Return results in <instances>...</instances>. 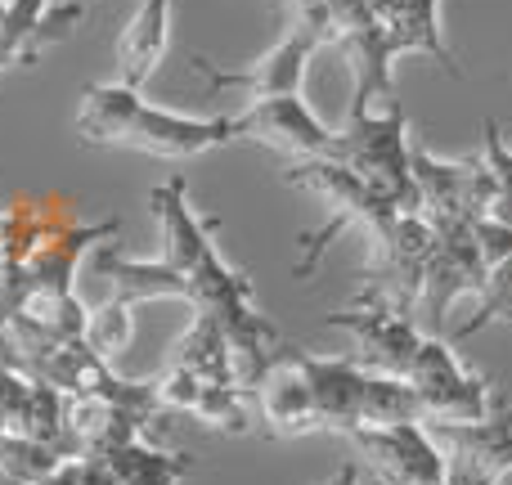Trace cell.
<instances>
[{
    "label": "cell",
    "mask_w": 512,
    "mask_h": 485,
    "mask_svg": "<svg viewBox=\"0 0 512 485\" xmlns=\"http://www.w3.org/2000/svg\"><path fill=\"white\" fill-rule=\"evenodd\" d=\"M149 207L162 230V261H167V270L180 279V301H189L198 315L216 319V324L225 328V337H230V346H234L239 387L252 391L256 378L270 369V360L283 346L279 328L256 310L252 279L221 256V247L212 239L216 221H203V216L194 212L185 176L162 180L149 194Z\"/></svg>",
    "instance_id": "6da1fadb"
},
{
    "label": "cell",
    "mask_w": 512,
    "mask_h": 485,
    "mask_svg": "<svg viewBox=\"0 0 512 485\" xmlns=\"http://www.w3.org/2000/svg\"><path fill=\"white\" fill-rule=\"evenodd\" d=\"M77 135L95 149H131L162 162H189L239 140L234 117H189L176 108H158L126 81H104L81 95Z\"/></svg>",
    "instance_id": "7a4b0ae2"
},
{
    "label": "cell",
    "mask_w": 512,
    "mask_h": 485,
    "mask_svg": "<svg viewBox=\"0 0 512 485\" xmlns=\"http://www.w3.org/2000/svg\"><path fill=\"white\" fill-rule=\"evenodd\" d=\"M409 122L405 104L391 99L378 108H360L346 117V126L337 131V162L355 171L360 180H369L373 194H382L400 212H418V189H414V167H409Z\"/></svg>",
    "instance_id": "3957f363"
},
{
    "label": "cell",
    "mask_w": 512,
    "mask_h": 485,
    "mask_svg": "<svg viewBox=\"0 0 512 485\" xmlns=\"http://www.w3.org/2000/svg\"><path fill=\"white\" fill-rule=\"evenodd\" d=\"M283 180H288L292 189H301V194H310L315 203L328 207V221L319 225L315 234H310L306 243H301V261H297V279H306L310 270L319 265V256H324V247L337 239V234L346 230H382V225L391 221V216L400 212V207H391L382 194H373L369 180H360L346 162L337 158H306V162H292L288 171H283Z\"/></svg>",
    "instance_id": "277c9868"
},
{
    "label": "cell",
    "mask_w": 512,
    "mask_h": 485,
    "mask_svg": "<svg viewBox=\"0 0 512 485\" xmlns=\"http://www.w3.org/2000/svg\"><path fill=\"white\" fill-rule=\"evenodd\" d=\"M409 387L423 400V423H477L495 414L499 391L490 378L472 373L445 337H423L409 364Z\"/></svg>",
    "instance_id": "5b68a950"
},
{
    "label": "cell",
    "mask_w": 512,
    "mask_h": 485,
    "mask_svg": "<svg viewBox=\"0 0 512 485\" xmlns=\"http://www.w3.org/2000/svg\"><path fill=\"white\" fill-rule=\"evenodd\" d=\"M436 252V230L423 212H396L382 230L369 234V270H364V292L373 297H387L391 306L418 310L423 297V279L427 265Z\"/></svg>",
    "instance_id": "8992f818"
},
{
    "label": "cell",
    "mask_w": 512,
    "mask_h": 485,
    "mask_svg": "<svg viewBox=\"0 0 512 485\" xmlns=\"http://www.w3.org/2000/svg\"><path fill=\"white\" fill-rule=\"evenodd\" d=\"M328 328H346L355 342V364L369 373H396L405 378L409 364H414V351L423 342L414 315L400 306H391L387 297H373V292H360L346 310H333L324 319Z\"/></svg>",
    "instance_id": "52a82bcc"
},
{
    "label": "cell",
    "mask_w": 512,
    "mask_h": 485,
    "mask_svg": "<svg viewBox=\"0 0 512 485\" xmlns=\"http://www.w3.org/2000/svg\"><path fill=\"white\" fill-rule=\"evenodd\" d=\"M445 454V485H499L512 472V405L477 423H423Z\"/></svg>",
    "instance_id": "ba28073f"
},
{
    "label": "cell",
    "mask_w": 512,
    "mask_h": 485,
    "mask_svg": "<svg viewBox=\"0 0 512 485\" xmlns=\"http://www.w3.org/2000/svg\"><path fill=\"white\" fill-rule=\"evenodd\" d=\"M234 135L265 149L283 153L292 162L306 158H333L337 153V131L315 117V108L301 95H274V99H252L243 113H234Z\"/></svg>",
    "instance_id": "9c48e42d"
},
{
    "label": "cell",
    "mask_w": 512,
    "mask_h": 485,
    "mask_svg": "<svg viewBox=\"0 0 512 485\" xmlns=\"http://www.w3.org/2000/svg\"><path fill=\"white\" fill-rule=\"evenodd\" d=\"M315 50H319L315 36H310L301 23H292L288 32H283V41L270 45L261 59L243 63V68H216L212 59L198 54L194 72H203L212 90H243L252 104V99L301 95V81H306V68H310V59H315Z\"/></svg>",
    "instance_id": "30bf717a"
},
{
    "label": "cell",
    "mask_w": 512,
    "mask_h": 485,
    "mask_svg": "<svg viewBox=\"0 0 512 485\" xmlns=\"http://www.w3.org/2000/svg\"><path fill=\"white\" fill-rule=\"evenodd\" d=\"M351 441L369 459L378 485H445V454L423 423L360 427Z\"/></svg>",
    "instance_id": "8fae6325"
},
{
    "label": "cell",
    "mask_w": 512,
    "mask_h": 485,
    "mask_svg": "<svg viewBox=\"0 0 512 485\" xmlns=\"http://www.w3.org/2000/svg\"><path fill=\"white\" fill-rule=\"evenodd\" d=\"M432 230H436V252H432V265H427L418 306H423L427 324L445 328L450 306L459 297H468V292H481L490 265H486V256H481L472 225H432Z\"/></svg>",
    "instance_id": "7c38bea8"
},
{
    "label": "cell",
    "mask_w": 512,
    "mask_h": 485,
    "mask_svg": "<svg viewBox=\"0 0 512 485\" xmlns=\"http://www.w3.org/2000/svg\"><path fill=\"white\" fill-rule=\"evenodd\" d=\"M256 418L265 423L270 436H306L319 432V414H315V396L310 382L297 364V346H279V355L270 360V369L256 378V387L248 391Z\"/></svg>",
    "instance_id": "4fadbf2b"
},
{
    "label": "cell",
    "mask_w": 512,
    "mask_h": 485,
    "mask_svg": "<svg viewBox=\"0 0 512 485\" xmlns=\"http://www.w3.org/2000/svg\"><path fill=\"white\" fill-rule=\"evenodd\" d=\"M86 14V5H54V0H9L0 14V77L36 63L50 41L68 36V27Z\"/></svg>",
    "instance_id": "5bb4252c"
},
{
    "label": "cell",
    "mask_w": 512,
    "mask_h": 485,
    "mask_svg": "<svg viewBox=\"0 0 512 485\" xmlns=\"http://www.w3.org/2000/svg\"><path fill=\"white\" fill-rule=\"evenodd\" d=\"M297 364L310 382V396H315L319 432L351 436L360 427V400L369 369H360L355 355H310V351H297Z\"/></svg>",
    "instance_id": "9a60e30c"
},
{
    "label": "cell",
    "mask_w": 512,
    "mask_h": 485,
    "mask_svg": "<svg viewBox=\"0 0 512 485\" xmlns=\"http://www.w3.org/2000/svg\"><path fill=\"white\" fill-rule=\"evenodd\" d=\"M171 5L176 0H140L117 36V81L144 90V81L162 68L171 45Z\"/></svg>",
    "instance_id": "2e32d148"
},
{
    "label": "cell",
    "mask_w": 512,
    "mask_h": 485,
    "mask_svg": "<svg viewBox=\"0 0 512 485\" xmlns=\"http://www.w3.org/2000/svg\"><path fill=\"white\" fill-rule=\"evenodd\" d=\"M378 23H382V36H387L396 59H405V54H427V59H436L450 77H463L450 45H445L441 0H391Z\"/></svg>",
    "instance_id": "e0dca14e"
},
{
    "label": "cell",
    "mask_w": 512,
    "mask_h": 485,
    "mask_svg": "<svg viewBox=\"0 0 512 485\" xmlns=\"http://www.w3.org/2000/svg\"><path fill=\"white\" fill-rule=\"evenodd\" d=\"M171 364L189 369L194 378H203V382H234V387H239L234 346H230V337H225V328L216 324V319H207V315H194L189 333L180 337L176 351H171Z\"/></svg>",
    "instance_id": "ac0fdd59"
},
{
    "label": "cell",
    "mask_w": 512,
    "mask_h": 485,
    "mask_svg": "<svg viewBox=\"0 0 512 485\" xmlns=\"http://www.w3.org/2000/svg\"><path fill=\"white\" fill-rule=\"evenodd\" d=\"M104 459L122 485H180L194 472L189 454H167L153 441H126L113 454H104Z\"/></svg>",
    "instance_id": "d6986e66"
},
{
    "label": "cell",
    "mask_w": 512,
    "mask_h": 485,
    "mask_svg": "<svg viewBox=\"0 0 512 485\" xmlns=\"http://www.w3.org/2000/svg\"><path fill=\"white\" fill-rule=\"evenodd\" d=\"M396 423H423V400L409 387V378L369 373L364 378V400H360V427H396Z\"/></svg>",
    "instance_id": "ffe728a7"
},
{
    "label": "cell",
    "mask_w": 512,
    "mask_h": 485,
    "mask_svg": "<svg viewBox=\"0 0 512 485\" xmlns=\"http://www.w3.org/2000/svg\"><path fill=\"white\" fill-rule=\"evenodd\" d=\"M135 337V306L108 292V301L86 310V346L99 355V360L117 364L126 351H131Z\"/></svg>",
    "instance_id": "44dd1931"
},
{
    "label": "cell",
    "mask_w": 512,
    "mask_h": 485,
    "mask_svg": "<svg viewBox=\"0 0 512 485\" xmlns=\"http://www.w3.org/2000/svg\"><path fill=\"white\" fill-rule=\"evenodd\" d=\"M490 324H512V256L495 261L486 270V283L477 292V315L459 328V337H472Z\"/></svg>",
    "instance_id": "7402d4cb"
},
{
    "label": "cell",
    "mask_w": 512,
    "mask_h": 485,
    "mask_svg": "<svg viewBox=\"0 0 512 485\" xmlns=\"http://www.w3.org/2000/svg\"><path fill=\"white\" fill-rule=\"evenodd\" d=\"M481 162L490 171V194H495V221L512 230V149L495 122H481Z\"/></svg>",
    "instance_id": "603a6c76"
},
{
    "label": "cell",
    "mask_w": 512,
    "mask_h": 485,
    "mask_svg": "<svg viewBox=\"0 0 512 485\" xmlns=\"http://www.w3.org/2000/svg\"><path fill=\"white\" fill-rule=\"evenodd\" d=\"M328 485H360V468H355V463H342V468H337V477Z\"/></svg>",
    "instance_id": "cb8c5ba5"
},
{
    "label": "cell",
    "mask_w": 512,
    "mask_h": 485,
    "mask_svg": "<svg viewBox=\"0 0 512 485\" xmlns=\"http://www.w3.org/2000/svg\"><path fill=\"white\" fill-rule=\"evenodd\" d=\"M5 234H9V207H0V256H5Z\"/></svg>",
    "instance_id": "d4e9b609"
},
{
    "label": "cell",
    "mask_w": 512,
    "mask_h": 485,
    "mask_svg": "<svg viewBox=\"0 0 512 485\" xmlns=\"http://www.w3.org/2000/svg\"><path fill=\"white\" fill-rule=\"evenodd\" d=\"M0 5H9V0H0Z\"/></svg>",
    "instance_id": "484cf974"
}]
</instances>
